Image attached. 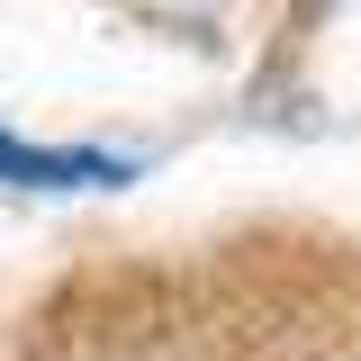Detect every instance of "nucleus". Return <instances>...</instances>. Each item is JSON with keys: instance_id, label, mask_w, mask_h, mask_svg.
I'll use <instances>...</instances> for the list:
<instances>
[{"instance_id": "nucleus-1", "label": "nucleus", "mask_w": 361, "mask_h": 361, "mask_svg": "<svg viewBox=\"0 0 361 361\" xmlns=\"http://www.w3.org/2000/svg\"><path fill=\"white\" fill-rule=\"evenodd\" d=\"M0 172L37 180V190H73V180H109L118 163H99V154H37V145H18V135H0Z\"/></svg>"}]
</instances>
